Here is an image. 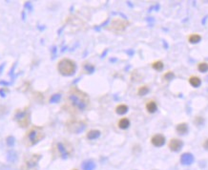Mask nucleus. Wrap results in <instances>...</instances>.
Masks as SVG:
<instances>
[{
    "label": "nucleus",
    "instance_id": "1",
    "mask_svg": "<svg viewBox=\"0 0 208 170\" xmlns=\"http://www.w3.org/2000/svg\"><path fill=\"white\" fill-rule=\"evenodd\" d=\"M67 100L73 109L80 112L86 110L90 103V99L87 94L74 86L69 90Z\"/></svg>",
    "mask_w": 208,
    "mask_h": 170
},
{
    "label": "nucleus",
    "instance_id": "2",
    "mask_svg": "<svg viewBox=\"0 0 208 170\" xmlns=\"http://www.w3.org/2000/svg\"><path fill=\"white\" fill-rule=\"evenodd\" d=\"M45 137V132L40 126H32L23 138V143L26 147H31L38 143Z\"/></svg>",
    "mask_w": 208,
    "mask_h": 170
},
{
    "label": "nucleus",
    "instance_id": "3",
    "mask_svg": "<svg viewBox=\"0 0 208 170\" xmlns=\"http://www.w3.org/2000/svg\"><path fill=\"white\" fill-rule=\"evenodd\" d=\"M52 152H53V156L56 158L67 159L73 153V146L69 142L65 140L60 141L53 146Z\"/></svg>",
    "mask_w": 208,
    "mask_h": 170
},
{
    "label": "nucleus",
    "instance_id": "4",
    "mask_svg": "<svg viewBox=\"0 0 208 170\" xmlns=\"http://www.w3.org/2000/svg\"><path fill=\"white\" fill-rule=\"evenodd\" d=\"M13 120L19 127L25 128L31 123V110L29 107H25L23 109H17L13 115Z\"/></svg>",
    "mask_w": 208,
    "mask_h": 170
},
{
    "label": "nucleus",
    "instance_id": "5",
    "mask_svg": "<svg viewBox=\"0 0 208 170\" xmlns=\"http://www.w3.org/2000/svg\"><path fill=\"white\" fill-rule=\"evenodd\" d=\"M58 72L65 77L73 75L77 71V64L72 59H62L58 64Z\"/></svg>",
    "mask_w": 208,
    "mask_h": 170
},
{
    "label": "nucleus",
    "instance_id": "6",
    "mask_svg": "<svg viewBox=\"0 0 208 170\" xmlns=\"http://www.w3.org/2000/svg\"><path fill=\"white\" fill-rule=\"evenodd\" d=\"M86 122L78 119H70L66 122V129L73 134H79L86 128Z\"/></svg>",
    "mask_w": 208,
    "mask_h": 170
},
{
    "label": "nucleus",
    "instance_id": "7",
    "mask_svg": "<svg viewBox=\"0 0 208 170\" xmlns=\"http://www.w3.org/2000/svg\"><path fill=\"white\" fill-rule=\"evenodd\" d=\"M41 158L39 154H30L25 157L23 164L21 166L22 170H37V164Z\"/></svg>",
    "mask_w": 208,
    "mask_h": 170
},
{
    "label": "nucleus",
    "instance_id": "8",
    "mask_svg": "<svg viewBox=\"0 0 208 170\" xmlns=\"http://www.w3.org/2000/svg\"><path fill=\"white\" fill-rule=\"evenodd\" d=\"M130 25V22L127 21L126 19H122V18L119 17H116L114 18L111 23L108 25L107 30L111 31V32H115V33H121L123 32L128 26Z\"/></svg>",
    "mask_w": 208,
    "mask_h": 170
},
{
    "label": "nucleus",
    "instance_id": "9",
    "mask_svg": "<svg viewBox=\"0 0 208 170\" xmlns=\"http://www.w3.org/2000/svg\"><path fill=\"white\" fill-rule=\"evenodd\" d=\"M168 146H169L170 150L173 151V152H179L183 146V142L180 139H172L171 141H170Z\"/></svg>",
    "mask_w": 208,
    "mask_h": 170
},
{
    "label": "nucleus",
    "instance_id": "10",
    "mask_svg": "<svg viewBox=\"0 0 208 170\" xmlns=\"http://www.w3.org/2000/svg\"><path fill=\"white\" fill-rule=\"evenodd\" d=\"M151 143L156 147H161L165 143V137L161 134H156L151 139Z\"/></svg>",
    "mask_w": 208,
    "mask_h": 170
},
{
    "label": "nucleus",
    "instance_id": "11",
    "mask_svg": "<svg viewBox=\"0 0 208 170\" xmlns=\"http://www.w3.org/2000/svg\"><path fill=\"white\" fill-rule=\"evenodd\" d=\"M194 156L191 153H183L180 156V162L184 165H190L194 162Z\"/></svg>",
    "mask_w": 208,
    "mask_h": 170
},
{
    "label": "nucleus",
    "instance_id": "12",
    "mask_svg": "<svg viewBox=\"0 0 208 170\" xmlns=\"http://www.w3.org/2000/svg\"><path fill=\"white\" fill-rule=\"evenodd\" d=\"M176 131L178 132L180 135L186 134L187 132H188V124L185 123V122H181V123L178 124L177 127H176Z\"/></svg>",
    "mask_w": 208,
    "mask_h": 170
},
{
    "label": "nucleus",
    "instance_id": "13",
    "mask_svg": "<svg viewBox=\"0 0 208 170\" xmlns=\"http://www.w3.org/2000/svg\"><path fill=\"white\" fill-rule=\"evenodd\" d=\"M146 110L149 112V113H151V114H153V113H155L157 110H158V105H157V103H156V101H154V100H150V101H148L147 103H146Z\"/></svg>",
    "mask_w": 208,
    "mask_h": 170
},
{
    "label": "nucleus",
    "instance_id": "14",
    "mask_svg": "<svg viewBox=\"0 0 208 170\" xmlns=\"http://www.w3.org/2000/svg\"><path fill=\"white\" fill-rule=\"evenodd\" d=\"M100 131L99 130H90L87 133V139L89 140H97L100 137Z\"/></svg>",
    "mask_w": 208,
    "mask_h": 170
},
{
    "label": "nucleus",
    "instance_id": "15",
    "mask_svg": "<svg viewBox=\"0 0 208 170\" xmlns=\"http://www.w3.org/2000/svg\"><path fill=\"white\" fill-rule=\"evenodd\" d=\"M81 167L83 170H94V168H96V163L91 160H88V161H85L82 162Z\"/></svg>",
    "mask_w": 208,
    "mask_h": 170
},
{
    "label": "nucleus",
    "instance_id": "16",
    "mask_svg": "<svg viewBox=\"0 0 208 170\" xmlns=\"http://www.w3.org/2000/svg\"><path fill=\"white\" fill-rule=\"evenodd\" d=\"M189 83H190L191 86L198 88L201 84V80L197 75H193V77H190V79H189Z\"/></svg>",
    "mask_w": 208,
    "mask_h": 170
},
{
    "label": "nucleus",
    "instance_id": "17",
    "mask_svg": "<svg viewBox=\"0 0 208 170\" xmlns=\"http://www.w3.org/2000/svg\"><path fill=\"white\" fill-rule=\"evenodd\" d=\"M200 40H201V36L198 33H192L188 37V41L190 43H192V44H197Z\"/></svg>",
    "mask_w": 208,
    "mask_h": 170
},
{
    "label": "nucleus",
    "instance_id": "18",
    "mask_svg": "<svg viewBox=\"0 0 208 170\" xmlns=\"http://www.w3.org/2000/svg\"><path fill=\"white\" fill-rule=\"evenodd\" d=\"M116 112L119 115H124L128 112V106L126 104H119L116 107Z\"/></svg>",
    "mask_w": 208,
    "mask_h": 170
},
{
    "label": "nucleus",
    "instance_id": "19",
    "mask_svg": "<svg viewBox=\"0 0 208 170\" xmlns=\"http://www.w3.org/2000/svg\"><path fill=\"white\" fill-rule=\"evenodd\" d=\"M130 126V121L127 118H122L119 121V127L120 129H127Z\"/></svg>",
    "mask_w": 208,
    "mask_h": 170
},
{
    "label": "nucleus",
    "instance_id": "20",
    "mask_svg": "<svg viewBox=\"0 0 208 170\" xmlns=\"http://www.w3.org/2000/svg\"><path fill=\"white\" fill-rule=\"evenodd\" d=\"M152 67H153V69H155L156 71H159V72H160V71H162L164 65H163V62H162V61L157 60V61H155V62L152 63Z\"/></svg>",
    "mask_w": 208,
    "mask_h": 170
},
{
    "label": "nucleus",
    "instance_id": "21",
    "mask_svg": "<svg viewBox=\"0 0 208 170\" xmlns=\"http://www.w3.org/2000/svg\"><path fill=\"white\" fill-rule=\"evenodd\" d=\"M149 92V87L146 86V85H143V86H140L138 90V95L139 96H144L146 94Z\"/></svg>",
    "mask_w": 208,
    "mask_h": 170
},
{
    "label": "nucleus",
    "instance_id": "22",
    "mask_svg": "<svg viewBox=\"0 0 208 170\" xmlns=\"http://www.w3.org/2000/svg\"><path fill=\"white\" fill-rule=\"evenodd\" d=\"M198 70L201 73H206L208 71V63L206 62H200L198 65Z\"/></svg>",
    "mask_w": 208,
    "mask_h": 170
},
{
    "label": "nucleus",
    "instance_id": "23",
    "mask_svg": "<svg viewBox=\"0 0 208 170\" xmlns=\"http://www.w3.org/2000/svg\"><path fill=\"white\" fill-rule=\"evenodd\" d=\"M61 99V95L60 94H54V95H53L50 99V102L51 103H56L58 102Z\"/></svg>",
    "mask_w": 208,
    "mask_h": 170
},
{
    "label": "nucleus",
    "instance_id": "24",
    "mask_svg": "<svg viewBox=\"0 0 208 170\" xmlns=\"http://www.w3.org/2000/svg\"><path fill=\"white\" fill-rule=\"evenodd\" d=\"M163 78H164V80H173V79L175 78V74H174L173 72H171V71H169V72H167L166 74H164Z\"/></svg>",
    "mask_w": 208,
    "mask_h": 170
},
{
    "label": "nucleus",
    "instance_id": "25",
    "mask_svg": "<svg viewBox=\"0 0 208 170\" xmlns=\"http://www.w3.org/2000/svg\"><path fill=\"white\" fill-rule=\"evenodd\" d=\"M84 69L88 72V73H93L94 71V67L93 65H91L90 63H85L84 64Z\"/></svg>",
    "mask_w": 208,
    "mask_h": 170
},
{
    "label": "nucleus",
    "instance_id": "26",
    "mask_svg": "<svg viewBox=\"0 0 208 170\" xmlns=\"http://www.w3.org/2000/svg\"><path fill=\"white\" fill-rule=\"evenodd\" d=\"M195 123L197 125H202L204 123V119L202 117H196L195 119Z\"/></svg>",
    "mask_w": 208,
    "mask_h": 170
},
{
    "label": "nucleus",
    "instance_id": "27",
    "mask_svg": "<svg viewBox=\"0 0 208 170\" xmlns=\"http://www.w3.org/2000/svg\"><path fill=\"white\" fill-rule=\"evenodd\" d=\"M14 138L13 137H12V136H10V137H8L7 139H6V142H7V144L9 145V146H13V144H14Z\"/></svg>",
    "mask_w": 208,
    "mask_h": 170
},
{
    "label": "nucleus",
    "instance_id": "28",
    "mask_svg": "<svg viewBox=\"0 0 208 170\" xmlns=\"http://www.w3.org/2000/svg\"><path fill=\"white\" fill-rule=\"evenodd\" d=\"M7 112V108L5 107V106H2V105H0V117L1 116H3L5 113Z\"/></svg>",
    "mask_w": 208,
    "mask_h": 170
},
{
    "label": "nucleus",
    "instance_id": "29",
    "mask_svg": "<svg viewBox=\"0 0 208 170\" xmlns=\"http://www.w3.org/2000/svg\"><path fill=\"white\" fill-rule=\"evenodd\" d=\"M203 148L205 150H208V139H206L203 142Z\"/></svg>",
    "mask_w": 208,
    "mask_h": 170
}]
</instances>
